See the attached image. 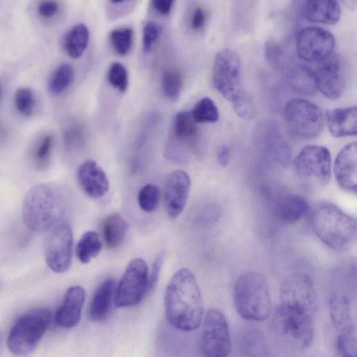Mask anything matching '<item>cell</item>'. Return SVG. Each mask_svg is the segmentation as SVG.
I'll return each mask as SVG.
<instances>
[{
	"mask_svg": "<svg viewBox=\"0 0 357 357\" xmlns=\"http://www.w3.org/2000/svg\"><path fill=\"white\" fill-rule=\"evenodd\" d=\"M167 320L174 328L192 331L200 326L204 317L201 290L192 272L177 271L169 281L164 297Z\"/></svg>",
	"mask_w": 357,
	"mask_h": 357,
	"instance_id": "6da1fadb",
	"label": "cell"
},
{
	"mask_svg": "<svg viewBox=\"0 0 357 357\" xmlns=\"http://www.w3.org/2000/svg\"><path fill=\"white\" fill-rule=\"evenodd\" d=\"M212 79L214 87L232 104L240 117L246 119L253 117L255 105L250 95L243 89L241 59L236 51L224 48L218 52L214 59Z\"/></svg>",
	"mask_w": 357,
	"mask_h": 357,
	"instance_id": "7a4b0ae2",
	"label": "cell"
},
{
	"mask_svg": "<svg viewBox=\"0 0 357 357\" xmlns=\"http://www.w3.org/2000/svg\"><path fill=\"white\" fill-rule=\"evenodd\" d=\"M310 225L315 235L326 245L337 252L349 248L357 235L356 220L328 202L314 207L310 214Z\"/></svg>",
	"mask_w": 357,
	"mask_h": 357,
	"instance_id": "3957f363",
	"label": "cell"
},
{
	"mask_svg": "<svg viewBox=\"0 0 357 357\" xmlns=\"http://www.w3.org/2000/svg\"><path fill=\"white\" fill-rule=\"evenodd\" d=\"M64 210L65 199L60 189L53 184L40 183L26 194L22 216L30 230L41 233L56 225Z\"/></svg>",
	"mask_w": 357,
	"mask_h": 357,
	"instance_id": "277c9868",
	"label": "cell"
},
{
	"mask_svg": "<svg viewBox=\"0 0 357 357\" xmlns=\"http://www.w3.org/2000/svg\"><path fill=\"white\" fill-rule=\"evenodd\" d=\"M234 303L236 312L244 319L261 321L268 318L271 301L264 277L256 271L241 275L234 287Z\"/></svg>",
	"mask_w": 357,
	"mask_h": 357,
	"instance_id": "5b68a950",
	"label": "cell"
},
{
	"mask_svg": "<svg viewBox=\"0 0 357 357\" xmlns=\"http://www.w3.org/2000/svg\"><path fill=\"white\" fill-rule=\"evenodd\" d=\"M51 319V312L47 308L34 309L20 317L8 334L10 351L19 356L32 352L48 329Z\"/></svg>",
	"mask_w": 357,
	"mask_h": 357,
	"instance_id": "8992f818",
	"label": "cell"
},
{
	"mask_svg": "<svg viewBox=\"0 0 357 357\" xmlns=\"http://www.w3.org/2000/svg\"><path fill=\"white\" fill-rule=\"evenodd\" d=\"M314 313L301 306L280 301L273 321L277 331L289 342L299 348L309 347L314 337Z\"/></svg>",
	"mask_w": 357,
	"mask_h": 357,
	"instance_id": "52a82bcc",
	"label": "cell"
},
{
	"mask_svg": "<svg viewBox=\"0 0 357 357\" xmlns=\"http://www.w3.org/2000/svg\"><path fill=\"white\" fill-rule=\"evenodd\" d=\"M284 116L290 130L304 139L317 138L324 127L320 107L303 98H293L284 107Z\"/></svg>",
	"mask_w": 357,
	"mask_h": 357,
	"instance_id": "ba28073f",
	"label": "cell"
},
{
	"mask_svg": "<svg viewBox=\"0 0 357 357\" xmlns=\"http://www.w3.org/2000/svg\"><path fill=\"white\" fill-rule=\"evenodd\" d=\"M294 167L298 176L310 185L324 187L331 176V153L324 146H305L296 157Z\"/></svg>",
	"mask_w": 357,
	"mask_h": 357,
	"instance_id": "9c48e42d",
	"label": "cell"
},
{
	"mask_svg": "<svg viewBox=\"0 0 357 357\" xmlns=\"http://www.w3.org/2000/svg\"><path fill=\"white\" fill-rule=\"evenodd\" d=\"M149 269L142 258L133 259L127 266L116 291V307L135 306L149 294Z\"/></svg>",
	"mask_w": 357,
	"mask_h": 357,
	"instance_id": "30bf717a",
	"label": "cell"
},
{
	"mask_svg": "<svg viewBox=\"0 0 357 357\" xmlns=\"http://www.w3.org/2000/svg\"><path fill=\"white\" fill-rule=\"evenodd\" d=\"M200 347L205 357H228L230 354L228 324L223 313L218 309L208 310L204 316Z\"/></svg>",
	"mask_w": 357,
	"mask_h": 357,
	"instance_id": "8fae6325",
	"label": "cell"
},
{
	"mask_svg": "<svg viewBox=\"0 0 357 357\" xmlns=\"http://www.w3.org/2000/svg\"><path fill=\"white\" fill-rule=\"evenodd\" d=\"M73 234L70 225L59 222L50 231L45 243L46 264L54 272L68 271L72 262Z\"/></svg>",
	"mask_w": 357,
	"mask_h": 357,
	"instance_id": "7c38bea8",
	"label": "cell"
},
{
	"mask_svg": "<svg viewBox=\"0 0 357 357\" xmlns=\"http://www.w3.org/2000/svg\"><path fill=\"white\" fill-rule=\"evenodd\" d=\"M335 38L329 31L315 26H305L297 34L296 53L303 61L320 62L333 54Z\"/></svg>",
	"mask_w": 357,
	"mask_h": 357,
	"instance_id": "4fadbf2b",
	"label": "cell"
},
{
	"mask_svg": "<svg viewBox=\"0 0 357 357\" xmlns=\"http://www.w3.org/2000/svg\"><path fill=\"white\" fill-rule=\"evenodd\" d=\"M191 188L190 176L183 170L172 172L164 188V206L169 218L176 219L184 210Z\"/></svg>",
	"mask_w": 357,
	"mask_h": 357,
	"instance_id": "5bb4252c",
	"label": "cell"
},
{
	"mask_svg": "<svg viewBox=\"0 0 357 357\" xmlns=\"http://www.w3.org/2000/svg\"><path fill=\"white\" fill-rule=\"evenodd\" d=\"M317 89L327 98H338L344 90V79L339 56L334 53L318 63L314 70Z\"/></svg>",
	"mask_w": 357,
	"mask_h": 357,
	"instance_id": "9a60e30c",
	"label": "cell"
},
{
	"mask_svg": "<svg viewBox=\"0 0 357 357\" xmlns=\"http://www.w3.org/2000/svg\"><path fill=\"white\" fill-rule=\"evenodd\" d=\"M333 170L339 185L357 195V142H350L339 151Z\"/></svg>",
	"mask_w": 357,
	"mask_h": 357,
	"instance_id": "2e32d148",
	"label": "cell"
},
{
	"mask_svg": "<svg viewBox=\"0 0 357 357\" xmlns=\"http://www.w3.org/2000/svg\"><path fill=\"white\" fill-rule=\"evenodd\" d=\"M77 178L84 192L92 198H100L109 190L107 174L93 160H86L79 165Z\"/></svg>",
	"mask_w": 357,
	"mask_h": 357,
	"instance_id": "e0dca14e",
	"label": "cell"
},
{
	"mask_svg": "<svg viewBox=\"0 0 357 357\" xmlns=\"http://www.w3.org/2000/svg\"><path fill=\"white\" fill-rule=\"evenodd\" d=\"M85 296L84 289L81 286L70 287L66 292L63 303L55 313L56 324L66 328L75 326L81 318Z\"/></svg>",
	"mask_w": 357,
	"mask_h": 357,
	"instance_id": "ac0fdd59",
	"label": "cell"
},
{
	"mask_svg": "<svg viewBox=\"0 0 357 357\" xmlns=\"http://www.w3.org/2000/svg\"><path fill=\"white\" fill-rule=\"evenodd\" d=\"M326 123L329 132L334 137L357 136V105L328 111Z\"/></svg>",
	"mask_w": 357,
	"mask_h": 357,
	"instance_id": "d6986e66",
	"label": "cell"
},
{
	"mask_svg": "<svg viewBox=\"0 0 357 357\" xmlns=\"http://www.w3.org/2000/svg\"><path fill=\"white\" fill-rule=\"evenodd\" d=\"M329 314L333 327L339 333H353L355 323L349 298L333 294L328 298Z\"/></svg>",
	"mask_w": 357,
	"mask_h": 357,
	"instance_id": "ffe728a7",
	"label": "cell"
},
{
	"mask_svg": "<svg viewBox=\"0 0 357 357\" xmlns=\"http://www.w3.org/2000/svg\"><path fill=\"white\" fill-rule=\"evenodd\" d=\"M305 19L311 22L333 25L341 16V8L335 0H308L304 6Z\"/></svg>",
	"mask_w": 357,
	"mask_h": 357,
	"instance_id": "44dd1931",
	"label": "cell"
},
{
	"mask_svg": "<svg viewBox=\"0 0 357 357\" xmlns=\"http://www.w3.org/2000/svg\"><path fill=\"white\" fill-rule=\"evenodd\" d=\"M309 204L300 195L289 194L282 197L276 204L277 218L286 224H294L303 219L308 213Z\"/></svg>",
	"mask_w": 357,
	"mask_h": 357,
	"instance_id": "7402d4cb",
	"label": "cell"
},
{
	"mask_svg": "<svg viewBox=\"0 0 357 357\" xmlns=\"http://www.w3.org/2000/svg\"><path fill=\"white\" fill-rule=\"evenodd\" d=\"M115 295V281L107 279L96 290L89 311V318L94 321H101L108 315L112 300Z\"/></svg>",
	"mask_w": 357,
	"mask_h": 357,
	"instance_id": "603a6c76",
	"label": "cell"
},
{
	"mask_svg": "<svg viewBox=\"0 0 357 357\" xmlns=\"http://www.w3.org/2000/svg\"><path fill=\"white\" fill-rule=\"evenodd\" d=\"M128 228L127 221L119 213L109 215L102 223V238L109 249L119 247L124 241Z\"/></svg>",
	"mask_w": 357,
	"mask_h": 357,
	"instance_id": "cb8c5ba5",
	"label": "cell"
},
{
	"mask_svg": "<svg viewBox=\"0 0 357 357\" xmlns=\"http://www.w3.org/2000/svg\"><path fill=\"white\" fill-rule=\"evenodd\" d=\"M288 80L291 88L301 95L312 96L318 90L314 70L305 65L294 67Z\"/></svg>",
	"mask_w": 357,
	"mask_h": 357,
	"instance_id": "d4e9b609",
	"label": "cell"
},
{
	"mask_svg": "<svg viewBox=\"0 0 357 357\" xmlns=\"http://www.w3.org/2000/svg\"><path fill=\"white\" fill-rule=\"evenodd\" d=\"M89 31L82 23L74 25L65 35L63 47L72 59L80 57L88 46Z\"/></svg>",
	"mask_w": 357,
	"mask_h": 357,
	"instance_id": "484cf974",
	"label": "cell"
},
{
	"mask_svg": "<svg viewBox=\"0 0 357 357\" xmlns=\"http://www.w3.org/2000/svg\"><path fill=\"white\" fill-rule=\"evenodd\" d=\"M54 142V133L46 132L34 142L31 150V160L36 169H43L49 165Z\"/></svg>",
	"mask_w": 357,
	"mask_h": 357,
	"instance_id": "4316f807",
	"label": "cell"
},
{
	"mask_svg": "<svg viewBox=\"0 0 357 357\" xmlns=\"http://www.w3.org/2000/svg\"><path fill=\"white\" fill-rule=\"evenodd\" d=\"M102 249L98 234L93 231L85 232L76 245V255L82 264H88L96 257Z\"/></svg>",
	"mask_w": 357,
	"mask_h": 357,
	"instance_id": "83f0119b",
	"label": "cell"
},
{
	"mask_svg": "<svg viewBox=\"0 0 357 357\" xmlns=\"http://www.w3.org/2000/svg\"><path fill=\"white\" fill-rule=\"evenodd\" d=\"M74 77L75 71L70 64H60L54 70L49 79L50 92L56 96L63 93L72 84Z\"/></svg>",
	"mask_w": 357,
	"mask_h": 357,
	"instance_id": "f1b7e54d",
	"label": "cell"
},
{
	"mask_svg": "<svg viewBox=\"0 0 357 357\" xmlns=\"http://www.w3.org/2000/svg\"><path fill=\"white\" fill-rule=\"evenodd\" d=\"M133 35V30L130 27L118 28L111 31L110 43L119 55L125 56L131 50Z\"/></svg>",
	"mask_w": 357,
	"mask_h": 357,
	"instance_id": "f546056e",
	"label": "cell"
},
{
	"mask_svg": "<svg viewBox=\"0 0 357 357\" xmlns=\"http://www.w3.org/2000/svg\"><path fill=\"white\" fill-rule=\"evenodd\" d=\"M191 112L197 123H215L219 119L218 109L215 102L208 97L200 99Z\"/></svg>",
	"mask_w": 357,
	"mask_h": 357,
	"instance_id": "4dcf8cb0",
	"label": "cell"
},
{
	"mask_svg": "<svg viewBox=\"0 0 357 357\" xmlns=\"http://www.w3.org/2000/svg\"><path fill=\"white\" fill-rule=\"evenodd\" d=\"M182 77L178 70L169 68L162 73V89L164 95L171 100H176L182 88Z\"/></svg>",
	"mask_w": 357,
	"mask_h": 357,
	"instance_id": "1f68e13d",
	"label": "cell"
},
{
	"mask_svg": "<svg viewBox=\"0 0 357 357\" xmlns=\"http://www.w3.org/2000/svg\"><path fill=\"white\" fill-rule=\"evenodd\" d=\"M160 202V190L153 183L143 185L137 195L139 206L144 211L151 213L156 210Z\"/></svg>",
	"mask_w": 357,
	"mask_h": 357,
	"instance_id": "d6a6232c",
	"label": "cell"
},
{
	"mask_svg": "<svg viewBox=\"0 0 357 357\" xmlns=\"http://www.w3.org/2000/svg\"><path fill=\"white\" fill-rule=\"evenodd\" d=\"M335 357H357V336L339 333L335 341Z\"/></svg>",
	"mask_w": 357,
	"mask_h": 357,
	"instance_id": "836d02e7",
	"label": "cell"
},
{
	"mask_svg": "<svg viewBox=\"0 0 357 357\" xmlns=\"http://www.w3.org/2000/svg\"><path fill=\"white\" fill-rule=\"evenodd\" d=\"M15 105L23 116H31L35 109L36 99L31 89L27 87L18 89L14 96Z\"/></svg>",
	"mask_w": 357,
	"mask_h": 357,
	"instance_id": "e575fe53",
	"label": "cell"
},
{
	"mask_svg": "<svg viewBox=\"0 0 357 357\" xmlns=\"http://www.w3.org/2000/svg\"><path fill=\"white\" fill-rule=\"evenodd\" d=\"M86 140V132L79 123L68 125L63 131V143L68 151L77 150L82 147Z\"/></svg>",
	"mask_w": 357,
	"mask_h": 357,
	"instance_id": "d590c367",
	"label": "cell"
},
{
	"mask_svg": "<svg viewBox=\"0 0 357 357\" xmlns=\"http://www.w3.org/2000/svg\"><path fill=\"white\" fill-rule=\"evenodd\" d=\"M109 84L120 92H124L128 86V74L126 67L119 62L112 63L107 71Z\"/></svg>",
	"mask_w": 357,
	"mask_h": 357,
	"instance_id": "8d00e7d4",
	"label": "cell"
},
{
	"mask_svg": "<svg viewBox=\"0 0 357 357\" xmlns=\"http://www.w3.org/2000/svg\"><path fill=\"white\" fill-rule=\"evenodd\" d=\"M162 32L160 26L154 22H146L142 30V49L149 53L158 40Z\"/></svg>",
	"mask_w": 357,
	"mask_h": 357,
	"instance_id": "74e56055",
	"label": "cell"
},
{
	"mask_svg": "<svg viewBox=\"0 0 357 357\" xmlns=\"http://www.w3.org/2000/svg\"><path fill=\"white\" fill-rule=\"evenodd\" d=\"M59 10V4L54 1H41L37 7L38 15L45 20H49L54 17Z\"/></svg>",
	"mask_w": 357,
	"mask_h": 357,
	"instance_id": "f35d334b",
	"label": "cell"
},
{
	"mask_svg": "<svg viewBox=\"0 0 357 357\" xmlns=\"http://www.w3.org/2000/svg\"><path fill=\"white\" fill-rule=\"evenodd\" d=\"M163 253H160L153 262L151 271L149 274V292L155 287L163 261Z\"/></svg>",
	"mask_w": 357,
	"mask_h": 357,
	"instance_id": "ab89813d",
	"label": "cell"
},
{
	"mask_svg": "<svg viewBox=\"0 0 357 357\" xmlns=\"http://www.w3.org/2000/svg\"><path fill=\"white\" fill-rule=\"evenodd\" d=\"M205 20L206 17L204 10L200 7H197L193 10L192 15L190 21L191 27L194 30H199L204 26Z\"/></svg>",
	"mask_w": 357,
	"mask_h": 357,
	"instance_id": "60d3db41",
	"label": "cell"
},
{
	"mask_svg": "<svg viewBox=\"0 0 357 357\" xmlns=\"http://www.w3.org/2000/svg\"><path fill=\"white\" fill-rule=\"evenodd\" d=\"M154 9L162 15H167L171 12L173 1L154 0L152 1Z\"/></svg>",
	"mask_w": 357,
	"mask_h": 357,
	"instance_id": "b9f144b4",
	"label": "cell"
},
{
	"mask_svg": "<svg viewBox=\"0 0 357 357\" xmlns=\"http://www.w3.org/2000/svg\"><path fill=\"white\" fill-rule=\"evenodd\" d=\"M230 160V150L227 145H222L217 153V160L222 167L228 165Z\"/></svg>",
	"mask_w": 357,
	"mask_h": 357,
	"instance_id": "7bdbcfd3",
	"label": "cell"
}]
</instances>
